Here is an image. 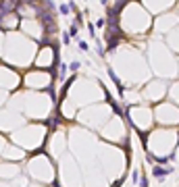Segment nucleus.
Instances as JSON below:
<instances>
[{"label":"nucleus","mask_w":179,"mask_h":187,"mask_svg":"<svg viewBox=\"0 0 179 187\" xmlns=\"http://www.w3.org/2000/svg\"><path fill=\"white\" fill-rule=\"evenodd\" d=\"M167 173H169V168H158V166L154 168V177H158V179H163Z\"/></svg>","instance_id":"f257e3e1"}]
</instances>
